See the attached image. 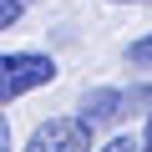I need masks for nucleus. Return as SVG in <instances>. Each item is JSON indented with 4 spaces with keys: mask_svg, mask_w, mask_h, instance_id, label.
<instances>
[{
    "mask_svg": "<svg viewBox=\"0 0 152 152\" xmlns=\"http://www.w3.org/2000/svg\"><path fill=\"white\" fill-rule=\"evenodd\" d=\"M56 81V61L41 56V51H5V61H0V102H20L26 91L36 86H51Z\"/></svg>",
    "mask_w": 152,
    "mask_h": 152,
    "instance_id": "f257e3e1",
    "label": "nucleus"
},
{
    "mask_svg": "<svg viewBox=\"0 0 152 152\" xmlns=\"http://www.w3.org/2000/svg\"><path fill=\"white\" fill-rule=\"evenodd\" d=\"M26 152H91V127L81 117H51L31 132Z\"/></svg>",
    "mask_w": 152,
    "mask_h": 152,
    "instance_id": "f03ea898",
    "label": "nucleus"
},
{
    "mask_svg": "<svg viewBox=\"0 0 152 152\" xmlns=\"http://www.w3.org/2000/svg\"><path fill=\"white\" fill-rule=\"evenodd\" d=\"M127 112H132V96H127L122 86H91V91L81 96V122H86L91 132H102V127H117Z\"/></svg>",
    "mask_w": 152,
    "mask_h": 152,
    "instance_id": "7ed1b4c3",
    "label": "nucleus"
},
{
    "mask_svg": "<svg viewBox=\"0 0 152 152\" xmlns=\"http://www.w3.org/2000/svg\"><path fill=\"white\" fill-rule=\"evenodd\" d=\"M127 61H132V66H142V71H152V31H147L142 41H132V46H127Z\"/></svg>",
    "mask_w": 152,
    "mask_h": 152,
    "instance_id": "20e7f679",
    "label": "nucleus"
},
{
    "mask_svg": "<svg viewBox=\"0 0 152 152\" xmlns=\"http://www.w3.org/2000/svg\"><path fill=\"white\" fill-rule=\"evenodd\" d=\"M20 15H26V0H0V26H5V31H10Z\"/></svg>",
    "mask_w": 152,
    "mask_h": 152,
    "instance_id": "39448f33",
    "label": "nucleus"
},
{
    "mask_svg": "<svg viewBox=\"0 0 152 152\" xmlns=\"http://www.w3.org/2000/svg\"><path fill=\"white\" fill-rule=\"evenodd\" d=\"M127 96H132V107H147V112H152V86H132Z\"/></svg>",
    "mask_w": 152,
    "mask_h": 152,
    "instance_id": "423d86ee",
    "label": "nucleus"
},
{
    "mask_svg": "<svg viewBox=\"0 0 152 152\" xmlns=\"http://www.w3.org/2000/svg\"><path fill=\"white\" fill-rule=\"evenodd\" d=\"M107 152H142V142H132V137H117V142H107Z\"/></svg>",
    "mask_w": 152,
    "mask_h": 152,
    "instance_id": "0eeeda50",
    "label": "nucleus"
},
{
    "mask_svg": "<svg viewBox=\"0 0 152 152\" xmlns=\"http://www.w3.org/2000/svg\"><path fill=\"white\" fill-rule=\"evenodd\" d=\"M0 152H10V122L0 127Z\"/></svg>",
    "mask_w": 152,
    "mask_h": 152,
    "instance_id": "6e6552de",
    "label": "nucleus"
},
{
    "mask_svg": "<svg viewBox=\"0 0 152 152\" xmlns=\"http://www.w3.org/2000/svg\"><path fill=\"white\" fill-rule=\"evenodd\" d=\"M142 152H152V117H147V132H142Z\"/></svg>",
    "mask_w": 152,
    "mask_h": 152,
    "instance_id": "1a4fd4ad",
    "label": "nucleus"
},
{
    "mask_svg": "<svg viewBox=\"0 0 152 152\" xmlns=\"http://www.w3.org/2000/svg\"><path fill=\"white\" fill-rule=\"evenodd\" d=\"M112 5H132V0H112Z\"/></svg>",
    "mask_w": 152,
    "mask_h": 152,
    "instance_id": "9d476101",
    "label": "nucleus"
}]
</instances>
